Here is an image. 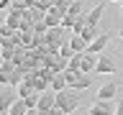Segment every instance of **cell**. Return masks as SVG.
I'll use <instances>...</instances> for the list:
<instances>
[{
    "mask_svg": "<svg viewBox=\"0 0 123 115\" xmlns=\"http://www.w3.org/2000/svg\"><path fill=\"white\" fill-rule=\"evenodd\" d=\"M74 90H64V92H56V107L59 110H64V113H74L77 107H80V97L77 95H72Z\"/></svg>",
    "mask_w": 123,
    "mask_h": 115,
    "instance_id": "obj_1",
    "label": "cell"
},
{
    "mask_svg": "<svg viewBox=\"0 0 123 115\" xmlns=\"http://www.w3.org/2000/svg\"><path fill=\"white\" fill-rule=\"evenodd\" d=\"M64 77H67V84H69V90H74V92H80V90H87L90 87V82H92V77H85L82 72H64Z\"/></svg>",
    "mask_w": 123,
    "mask_h": 115,
    "instance_id": "obj_2",
    "label": "cell"
},
{
    "mask_svg": "<svg viewBox=\"0 0 123 115\" xmlns=\"http://www.w3.org/2000/svg\"><path fill=\"white\" fill-rule=\"evenodd\" d=\"M87 113H90V115H115V105L108 102V100H95Z\"/></svg>",
    "mask_w": 123,
    "mask_h": 115,
    "instance_id": "obj_3",
    "label": "cell"
},
{
    "mask_svg": "<svg viewBox=\"0 0 123 115\" xmlns=\"http://www.w3.org/2000/svg\"><path fill=\"white\" fill-rule=\"evenodd\" d=\"M115 69H118V64H115L110 56H105V54H100V56H98V67H95V74H113Z\"/></svg>",
    "mask_w": 123,
    "mask_h": 115,
    "instance_id": "obj_4",
    "label": "cell"
},
{
    "mask_svg": "<svg viewBox=\"0 0 123 115\" xmlns=\"http://www.w3.org/2000/svg\"><path fill=\"white\" fill-rule=\"evenodd\" d=\"M44 21H46V26H49V28H59L62 21H64V13H62L59 8H54V5H51V8L44 13Z\"/></svg>",
    "mask_w": 123,
    "mask_h": 115,
    "instance_id": "obj_5",
    "label": "cell"
},
{
    "mask_svg": "<svg viewBox=\"0 0 123 115\" xmlns=\"http://www.w3.org/2000/svg\"><path fill=\"white\" fill-rule=\"evenodd\" d=\"M5 21H3V26H8V28H13V31H21V26H23V13H18V10H5Z\"/></svg>",
    "mask_w": 123,
    "mask_h": 115,
    "instance_id": "obj_6",
    "label": "cell"
},
{
    "mask_svg": "<svg viewBox=\"0 0 123 115\" xmlns=\"http://www.w3.org/2000/svg\"><path fill=\"white\" fill-rule=\"evenodd\" d=\"M108 41H110V33H100V36L95 38V41H92L90 46H87V51H85V54H98V56H100V54L105 51Z\"/></svg>",
    "mask_w": 123,
    "mask_h": 115,
    "instance_id": "obj_7",
    "label": "cell"
},
{
    "mask_svg": "<svg viewBox=\"0 0 123 115\" xmlns=\"http://www.w3.org/2000/svg\"><path fill=\"white\" fill-rule=\"evenodd\" d=\"M115 95H118V84H115V82H105V84L98 90V95H95V97H98V100H108V102H110Z\"/></svg>",
    "mask_w": 123,
    "mask_h": 115,
    "instance_id": "obj_8",
    "label": "cell"
},
{
    "mask_svg": "<svg viewBox=\"0 0 123 115\" xmlns=\"http://www.w3.org/2000/svg\"><path fill=\"white\" fill-rule=\"evenodd\" d=\"M95 67H98V54H85L80 72H82V74H90V72H95Z\"/></svg>",
    "mask_w": 123,
    "mask_h": 115,
    "instance_id": "obj_9",
    "label": "cell"
},
{
    "mask_svg": "<svg viewBox=\"0 0 123 115\" xmlns=\"http://www.w3.org/2000/svg\"><path fill=\"white\" fill-rule=\"evenodd\" d=\"M103 10H105V5L100 3V5L92 8L90 13H85V18H87V26H98V21H100V15H103Z\"/></svg>",
    "mask_w": 123,
    "mask_h": 115,
    "instance_id": "obj_10",
    "label": "cell"
},
{
    "mask_svg": "<svg viewBox=\"0 0 123 115\" xmlns=\"http://www.w3.org/2000/svg\"><path fill=\"white\" fill-rule=\"evenodd\" d=\"M49 90H54V92H64V90H69V84H67V77H64V72L62 74H54V79H51V87Z\"/></svg>",
    "mask_w": 123,
    "mask_h": 115,
    "instance_id": "obj_11",
    "label": "cell"
},
{
    "mask_svg": "<svg viewBox=\"0 0 123 115\" xmlns=\"http://www.w3.org/2000/svg\"><path fill=\"white\" fill-rule=\"evenodd\" d=\"M28 110H31V107L26 105V100H23V97H18V100L13 102V105H10V110H8V115H26Z\"/></svg>",
    "mask_w": 123,
    "mask_h": 115,
    "instance_id": "obj_12",
    "label": "cell"
},
{
    "mask_svg": "<svg viewBox=\"0 0 123 115\" xmlns=\"http://www.w3.org/2000/svg\"><path fill=\"white\" fill-rule=\"evenodd\" d=\"M69 44H72V51H74V54H85V51H87V41H85L82 36H72Z\"/></svg>",
    "mask_w": 123,
    "mask_h": 115,
    "instance_id": "obj_13",
    "label": "cell"
},
{
    "mask_svg": "<svg viewBox=\"0 0 123 115\" xmlns=\"http://www.w3.org/2000/svg\"><path fill=\"white\" fill-rule=\"evenodd\" d=\"M15 90H18V92H15L18 97H23V100H26L28 95H33V92H36V87H33V84H28V82H23V84H18Z\"/></svg>",
    "mask_w": 123,
    "mask_h": 115,
    "instance_id": "obj_14",
    "label": "cell"
},
{
    "mask_svg": "<svg viewBox=\"0 0 123 115\" xmlns=\"http://www.w3.org/2000/svg\"><path fill=\"white\" fill-rule=\"evenodd\" d=\"M82 59H85V54H74L72 59H69V72H80V67H82Z\"/></svg>",
    "mask_w": 123,
    "mask_h": 115,
    "instance_id": "obj_15",
    "label": "cell"
},
{
    "mask_svg": "<svg viewBox=\"0 0 123 115\" xmlns=\"http://www.w3.org/2000/svg\"><path fill=\"white\" fill-rule=\"evenodd\" d=\"M15 100H18V95H3V97H0V110H5V113H8Z\"/></svg>",
    "mask_w": 123,
    "mask_h": 115,
    "instance_id": "obj_16",
    "label": "cell"
},
{
    "mask_svg": "<svg viewBox=\"0 0 123 115\" xmlns=\"http://www.w3.org/2000/svg\"><path fill=\"white\" fill-rule=\"evenodd\" d=\"M59 56H62V59H67V61L74 56V51H72V44H69V41H64V44L59 46Z\"/></svg>",
    "mask_w": 123,
    "mask_h": 115,
    "instance_id": "obj_17",
    "label": "cell"
},
{
    "mask_svg": "<svg viewBox=\"0 0 123 115\" xmlns=\"http://www.w3.org/2000/svg\"><path fill=\"white\" fill-rule=\"evenodd\" d=\"M85 10H82V5H80V0H74L72 5H69V10H67V15H72V18H80Z\"/></svg>",
    "mask_w": 123,
    "mask_h": 115,
    "instance_id": "obj_18",
    "label": "cell"
},
{
    "mask_svg": "<svg viewBox=\"0 0 123 115\" xmlns=\"http://www.w3.org/2000/svg\"><path fill=\"white\" fill-rule=\"evenodd\" d=\"M13 69H15L13 61H0V74H10Z\"/></svg>",
    "mask_w": 123,
    "mask_h": 115,
    "instance_id": "obj_19",
    "label": "cell"
},
{
    "mask_svg": "<svg viewBox=\"0 0 123 115\" xmlns=\"http://www.w3.org/2000/svg\"><path fill=\"white\" fill-rule=\"evenodd\" d=\"M115 115H123V100H118V102H115Z\"/></svg>",
    "mask_w": 123,
    "mask_h": 115,
    "instance_id": "obj_20",
    "label": "cell"
},
{
    "mask_svg": "<svg viewBox=\"0 0 123 115\" xmlns=\"http://www.w3.org/2000/svg\"><path fill=\"white\" fill-rule=\"evenodd\" d=\"M49 115H67V113H64V110H59V107H54V110H51Z\"/></svg>",
    "mask_w": 123,
    "mask_h": 115,
    "instance_id": "obj_21",
    "label": "cell"
},
{
    "mask_svg": "<svg viewBox=\"0 0 123 115\" xmlns=\"http://www.w3.org/2000/svg\"><path fill=\"white\" fill-rule=\"evenodd\" d=\"M26 115H38V110H28V113H26Z\"/></svg>",
    "mask_w": 123,
    "mask_h": 115,
    "instance_id": "obj_22",
    "label": "cell"
},
{
    "mask_svg": "<svg viewBox=\"0 0 123 115\" xmlns=\"http://www.w3.org/2000/svg\"><path fill=\"white\" fill-rule=\"evenodd\" d=\"M118 36H121V41H123V28H121V31H118Z\"/></svg>",
    "mask_w": 123,
    "mask_h": 115,
    "instance_id": "obj_23",
    "label": "cell"
},
{
    "mask_svg": "<svg viewBox=\"0 0 123 115\" xmlns=\"http://www.w3.org/2000/svg\"><path fill=\"white\" fill-rule=\"evenodd\" d=\"M121 15H123V3H121Z\"/></svg>",
    "mask_w": 123,
    "mask_h": 115,
    "instance_id": "obj_24",
    "label": "cell"
},
{
    "mask_svg": "<svg viewBox=\"0 0 123 115\" xmlns=\"http://www.w3.org/2000/svg\"><path fill=\"white\" fill-rule=\"evenodd\" d=\"M113 3H123V0H113Z\"/></svg>",
    "mask_w": 123,
    "mask_h": 115,
    "instance_id": "obj_25",
    "label": "cell"
},
{
    "mask_svg": "<svg viewBox=\"0 0 123 115\" xmlns=\"http://www.w3.org/2000/svg\"><path fill=\"white\" fill-rule=\"evenodd\" d=\"M72 3H74V0H72Z\"/></svg>",
    "mask_w": 123,
    "mask_h": 115,
    "instance_id": "obj_26",
    "label": "cell"
}]
</instances>
